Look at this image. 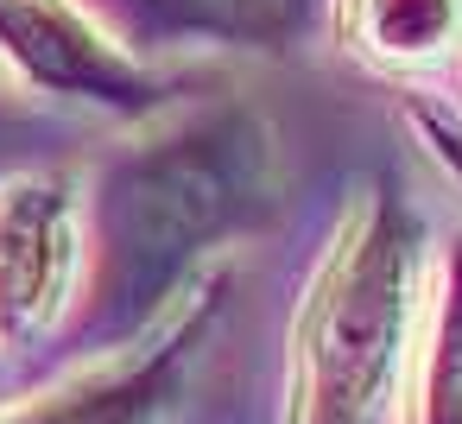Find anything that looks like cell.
<instances>
[{
	"label": "cell",
	"instance_id": "1",
	"mask_svg": "<svg viewBox=\"0 0 462 424\" xmlns=\"http://www.w3.org/2000/svg\"><path fill=\"white\" fill-rule=\"evenodd\" d=\"M260 127L241 108L197 115L134 159L115 165L102 190V272H96V323L134 329L152 298L209 247L228 222L247 216L260 190Z\"/></svg>",
	"mask_w": 462,
	"mask_h": 424
},
{
	"label": "cell",
	"instance_id": "2",
	"mask_svg": "<svg viewBox=\"0 0 462 424\" xmlns=\"http://www.w3.org/2000/svg\"><path fill=\"white\" fill-rule=\"evenodd\" d=\"M418 272V228L367 197L329 247L291 336V424H380Z\"/></svg>",
	"mask_w": 462,
	"mask_h": 424
},
{
	"label": "cell",
	"instance_id": "3",
	"mask_svg": "<svg viewBox=\"0 0 462 424\" xmlns=\"http://www.w3.org/2000/svg\"><path fill=\"white\" fill-rule=\"evenodd\" d=\"M70 190L64 178H14L0 190V336H32L70 279Z\"/></svg>",
	"mask_w": 462,
	"mask_h": 424
},
{
	"label": "cell",
	"instance_id": "4",
	"mask_svg": "<svg viewBox=\"0 0 462 424\" xmlns=\"http://www.w3.org/2000/svg\"><path fill=\"white\" fill-rule=\"evenodd\" d=\"M0 39H7V51L39 83L89 89V96H108V102L140 96V70L115 45H102L64 0H0Z\"/></svg>",
	"mask_w": 462,
	"mask_h": 424
},
{
	"label": "cell",
	"instance_id": "5",
	"mask_svg": "<svg viewBox=\"0 0 462 424\" xmlns=\"http://www.w3.org/2000/svg\"><path fill=\"white\" fill-rule=\"evenodd\" d=\"M178 348H184V329H165L152 355L140 348V355L115 361L108 373H89V380H77L51 399H32L20 411H0V424H140L152 411Z\"/></svg>",
	"mask_w": 462,
	"mask_h": 424
},
{
	"label": "cell",
	"instance_id": "6",
	"mask_svg": "<svg viewBox=\"0 0 462 424\" xmlns=\"http://www.w3.org/2000/svg\"><path fill=\"white\" fill-rule=\"evenodd\" d=\"M462 32V0H342V39L386 64L449 51Z\"/></svg>",
	"mask_w": 462,
	"mask_h": 424
},
{
	"label": "cell",
	"instance_id": "7",
	"mask_svg": "<svg viewBox=\"0 0 462 424\" xmlns=\"http://www.w3.org/2000/svg\"><path fill=\"white\" fill-rule=\"evenodd\" d=\"M146 20L171 26V32H209V39H235V45H279L304 0H140Z\"/></svg>",
	"mask_w": 462,
	"mask_h": 424
},
{
	"label": "cell",
	"instance_id": "8",
	"mask_svg": "<svg viewBox=\"0 0 462 424\" xmlns=\"http://www.w3.org/2000/svg\"><path fill=\"white\" fill-rule=\"evenodd\" d=\"M418 424H462V253H456L449 285H443V310H437V342H430V367H424Z\"/></svg>",
	"mask_w": 462,
	"mask_h": 424
},
{
	"label": "cell",
	"instance_id": "9",
	"mask_svg": "<svg viewBox=\"0 0 462 424\" xmlns=\"http://www.w3.org/2000/svg\"><path fill=\"white\" fill-rule=\"evenodd\" d=\"M418 121L430 127V140H437V152H443V159H449V165L462 171V127H456V121H437V115H418Z\"/></svg>",
	"mask_w": 462,
	"mask_h": 424
}]
</instances>
